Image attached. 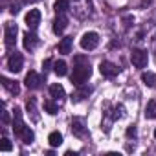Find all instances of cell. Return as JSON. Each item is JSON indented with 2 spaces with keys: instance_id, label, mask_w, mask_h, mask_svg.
<instances>
[{
  "instance_id": "17",
  "label": "cell",
  "mask_w": 156,
  "mask_h": 156,
  "mask_svg": "<svg viewBox=\"0 0 156 156\" xmlns=\"http://www.w3.org/2000/svg\"><path fill=\"white\" fill-rule=\"evenodd\" d=\"M145 118L147 119H156V101L151 99L145 107Z\"/></svg>"
},
{
  "instance_id": "24",
  "label": "cell",
  "mask_w": 156,
  "mask_h": 156,
  "mask_svg": "<svg viewBox=\"0 0 156 156\" xmlns=\"http://www.w3.org/2000/svg\"><path fill=\"white\" fill-rule=\"evenodd\" d=\"M11 149H13L11 141H9L8 138H2V141H0V151H2V152H9Z\"/></svg>"
},
{
  "instance_id": "10",
  "label": "cell",
  "mask_w": 156,
  "mask_h": 156,
  "mask_svg": "<svg viewBox=\"0 0 156 156\" xmlns=\"http://www.w3.org/2000/svg\"><path fill=\"white\" fill-rule=\"evenodd\" d=\"M66 26H68V19L64 15H57V19L53 20V33L55 35H62Z\"/></svg>"
},
{
  "instance_id": "12",
  "label": "cell",
  "mask_w": 156,
  "mask_h": 156,
  "mask_svg": "<svg viewBox=\"0 0 156 156\" xmlns=\"http://www.w3.org/2000/svg\"><path fill=\"white\" fill-rule=\"evenodd\" d=\"M141 81H143L145 87L152 88V87H156V75H154L152 72H143V73H141Z\"/></svg>"
},
{
  "instance_id": "8",
  "label": "cell",
  "mask_w": 156,
  "mask_h": 156,
  "mask_svg": "<svg viewBox=\"0 0 156 156\" xmlns=\"http://www.w3.org/2000/svg\"><path fill=\"white\" fill-rule=\"evenodd\" d=\"M13 112H15V118H13V132H15V136H20V132L26 127L24 121H22V110L20 108H15Z\"/></svg>"
},
{
  "instance_id": "26",
  "label": "cell",
  "mask_w": 156,
  "mask_h": 156,
  "mask_svg": "<svg viewBox=\"0 0 156 156\" xmlns=\"http://www.w3.org/2000/svg\"><path fill=\"white\" fill-rule=\"evenodd\" d=\"M19 8H20V6H19V4H13V6H11V9H9V11H11V15H17V13H19V11H20V9H19Z\"/></svg>"
},
{
  "instance_id": "19",
  "label": "cell",
  "mask_w": 156,
  "mask_h": 156,
  "mask_svg": "<svg viewBox=\"0 0 156 156\" xmlns=\"http://www.w3.org/2000/svg\"><path fill=\"white\" fill-rule=\"evenodd\" d=\"M50 96H51L53 99H61V98H64V88L55 83V85L50 87Z\"/></svg>"
},
{
  "instance_id": "23",
  "label": "cell",
  "mask_w": 156,
  "mask_h": 156,
  "mask_svg": "<svg viewBox=\"0 0 156 156\" xmlns=\"http://www.w3.org/2000/svg\"><path fill=\"white\" fill-rule=\"evenodd\" d=\"M44 110H46L48 114H51V116H55L59 108H57V105H55L53 101H44Z\"/></svg>"
},
{
  "instance_id": "28",
  "label": "cell",
  "mask_w": 156,
  "mask_h": 156,
  "mask_svg": "<svg viewBox=\"0 0 156 156\" xmlns=\"http://www.w3.org/2000/svg\"><path fill=\"white\" fill-rule=\"evenodd\" d=\"M154 138H156V130H154Z\"/></svg>"
},
{
  "instance_id": "15",
  "label": "cell",
  "mask_w": 156,
  "mask_h": 156,
  "mask_svg": "<svg viewBox=\"0 0 156 156\" xmlns=\"http://www.w3.org/2000/svg\"><path fill=\"white\" fill-rule=\"evenodd\" d=\"M26 145H30V143H33V140H35V134H33V130L30 129V127H24V130L20 132V136H19Z\"/></svg>"
},
{
  "instance_id": "1",
  "label": "cell",
  "mask_w": 156,
  "mask_h": 156,
  "mask_svg": "<svg viewBox=\"0 0 156 156\" xmlns=\"http://www.w3.org/2000/svg\"><path fill=\"white\" fill-rule=\"evenodd\" d=\"M92 75V68H90V62L85 55H77L75 57V66H73V72H72V83L75 87H81L88 81V77Z\"/></svg>"
},
{
  "instance_id": "21",
  "label": "cell",
  "mask_w": 156,
  "mask_h": 156,
  "mask_svg": "<svg viewBox=\"0 0 156 156\" xmlns=\"http://www.w3.org/2000/svg\"><path fill=\"white\" fill-rule=\"evenodd\" d=\"M48 143H50L51 147H59V145L62 143V134H61V132H57V130H55V132H51V134L48 136Z\"/></svg>"
},
{
  "instance_id": "14",
  "label": "cell",
  "mask_w": 156,
  "mask_h": 156,
  "mask_svg": "<svg viewBox=\"0 0 156 156\" xmlns=\"http://www.w3.org/2000/svg\"><path fill=\"white\" fill-rule=\"evenodd\" d=\"M70 51H72V37H64V39L59 42V53L68 55Z\"/></svg>"
},
{
  "instance_id": "22",
  "label": "cell",
  "mask_w": 156,
  "mask_h": 156,
  "mask_svg": "<svg viewBox=\"0 0 156 156\" xmlns=\"http://www.w3.org/2000/svg\"><path fill=\"white\" fill-rule=\"evenodd\" d=\"M68 0H55V11H57V15H64V11L68 9Z\"/></svg>"
},
{
  "instance_id": "16",
  "label": "cell",
  "mask_w": 156,
  "mask_h": 156,
  "mask_svg": "<svg viewBox=\"0 0 156 156\" xmlns=\"http://www.w3.org/2000/svg\"><path fill=\"white\" fill-rule=\"evenodd\" d=\"M2 85H4V88H8L11 94H19L20 92V87L17 85V81H9V79H6V77H2Z\"/></svg>"
},
{
  "instance_id": "20",
  "label": "cell",
  "mask_w": 156,
  "mask_h": 156,
  "mask_svg": "<svg viewBox=\"0 0 156 156\" xmlns=\"http://www.w3.org/2000/svg\"><path fill=\"white\" fill-rule=\"evenodd\" d=\"M72 132H73L75 136H85V125H83V121L73 119V121H72Z\"/></svg>"
},
{
  "instance_id": "11",
  "label": "cell",
  "mask_w": 156,
  "mask_h": 156,
  "mask_svg": "<svg viewBox=\"0 0 156 156\" xmlns=\"http://www.w3.org/2000/svg\"><path fill=\"white\" fill-rule=\"evenodd\" d=\"M90 92H92V88H90V87H85V85H81V87H79V90H77V92L72 96V101H75V103H77V101H81V99H85V98H87Z\"/></svg>"
},
{
  "instance_id": "4",
  "label": "cell",
  "mask_w": 156,
  "mask_h": 156,
  "mask_svg": "<svg viewBox=\"0 0 156 156\" xmlns=\"http://www.w3.org/2000/svg\"><path fill=\"white\" fill-rule=\"evenodd\" d=\"M99 44V35L96 31H88L81 37V48L83 50H96Z\"/></svg>"
},
{
  "instance_id": "6",
  "label": "cell",
  "mask_w": 156,
  "mask_h": 156,
  "mask_svg": "<svg viewBox=\"0 0 156 156\" xmlns=\"http://www.w3.org/2000/svg\"><path fill=\"white\" fill-rule=\"evenodd\" d=\"M99 72L103 77H108V79H112V77H116L119 73V68L114 64V62H108V61H103L99 64Z\"/></svg>"
},
{
  "instance_id": "18",
  "label": "cell",
  "mask_w": 156,
  "mask_h": 156,
  "mask_svg": "<svg viewBox=\"0 0 156 156\" xmlns=\"http://www.w3.org/2000/svg\"><path fill=\"white\" fill-rule=\"evenodd\" d=\"M53 72H55L59 77L66 75V72H68V66H66V62H64V61H55V62H53Z\"/></svg>"
},
{
  "instance_id": "9",
  "label": "cell",
  "mask_w": 156,
  "mask_h": 156,
  "mask_svg": "<svg viewBox=\"0 0 156 156\" xmlns=\"http://www.w3.org/2000/svg\"><path fill=\"white\" fill-rule=\"evenodd\" d=\"M41 83H42V77H41L37 72H30V73L26 75V87H28V88L35 90V88L41 87Z\"/></svg>"
},
{
  "instance_id": "2",
  "label": "cell",
  "mask_w": 156,
  "mask_h": 156,
  "mask_svg": "<svg viewBox=\"0 0 156 156\" xmlns=\"http://www.w3.org/2000/svg\"><path fill=\"white\" fill-rule=\"evenodd\" d=\"M17 33H19L17 24H13V22H6V26H4V41H6V46H8V48H13V46H15Z\"/></svg>"
},
{
  "instance_id": "5",
  "label": "cell",
  "mask_w": 156,
  "mask_h": 156,
  "mask_svg": "<svg viewBox=\"0 0 156 156\" xmlns=\"http://www.w3.org/2000/svg\"><path fill=\"white\" fill-rule=\"evenodd\" d=\"M22 64H24V57H22V53H19V51H13L11 55H9V59H8V68L11 70V72H20L22 70Z\"/></svg>"
},
{
  "instance_id": "3",
  "label": "cell",
  "mask_w": 156,
  "mask_h": 156,
  "mask_svg": "<svg viewBox=\"0 0 156 156\" xmlns=\"http://www.w3.org/2000/svg\"><path fill=\"white\" fill-rule=\"evenodd\" d=\"M130 61L136 68H145L147 62H149V55L145 50H140V48H134L132 53H130Z\"/></svg>"
},
{
  "instance_id": "7",
  "label": "cell",
  "mask_w": 156,
  "mask_h": 156,
  "mask_svg": "<svg viewBox=\"0 0 156 156\" xmlns=\"http://www.w3.org/2000/svg\"><path fill=\"white\" fill-rule=\"evenodd\" d=\"M41 22V11L39 9H30L28 15H26V26L30 30H35Z\"/></svg>"
},
{
  "instance_id": "27",
  "label": "cell",
  "mask_w": 156,
  "mask_h": 156,
  "mask_svg": "<svg viewBox=\"0 0 156 156\" xmlns=\"http://www.w3.org/2000/svg\"><path fill=\"white\" fill-rule=\"evenodd\" d=\"M2 121H4V123H8V121H9V114H8V112H4V116H2Z\"/></svg>"
},
{
  "instance_id": "13",
  "label": "cell",
  "mask_w": 156,
  "mask_h": 156,
  "mask_svg": "<svg viewBox=\"0 0 156 156\" xmlns=\"http://www.w3.org/2000/svg\"><path fill=\"white\" fill-rule=\"evenodd\" d=\"M35 46H37V35L28 31L24 35V48L26 50H35Z\"/></svg>"
},
{
  "instance_id": "25",
  "label": "cell",
  "mask_w": 156,
  "mask_h": 156,
  "mask_svg": "<svg viewBox=\"0 0 156 156\" xmlns=\"http://www.w3.org/2000/svg\"><path fill=\"white\" fill-rule=\"evenodd\" d=\"M127 136H129V138H134V136H136V127H129V129H127Z\"/></svg>"
}]
</instances>
